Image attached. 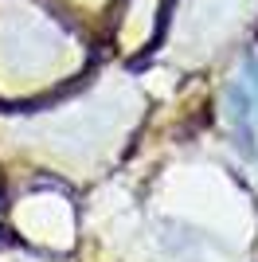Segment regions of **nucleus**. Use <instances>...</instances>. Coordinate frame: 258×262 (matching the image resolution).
Here are the masks:
<instances>
[{
  "instance_id": "nucleus-1",
  "label": "nucleus",
  "mask_w": 258,
  "mask_h": 262,
  "mask_svg": "<svg viewBox=\"0 0 258 262\" xmlns=\"http://www.w3.org/2000/svg\"><path fill=\"white\" fill-rule=\"evenodd\" d=\"M223 121L239 137L243 149L258 153V59H247V71L239 82H231L223 98Z\"/></svg>"
}]
</instances>
